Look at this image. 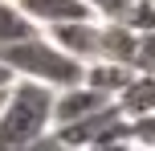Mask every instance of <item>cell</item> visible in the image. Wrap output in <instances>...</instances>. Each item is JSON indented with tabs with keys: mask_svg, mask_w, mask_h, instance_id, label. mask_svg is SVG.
Wrapping results in <instances>:
<instances>
[{
	"mask_svg": "<svg viewBox=\"0 0 155 151\" xmlns=\"http://www.w3.org/2000/svg\"><path fill=\"white\" fill-rule=\"evenodd\" d=\"M53 131V90L16 78L0 106V151H25Z\"/></svg>",
	"mask_w": 155,
	"mask_h": 151,
	"instance_id": "cell-1",
	"label": "cell"
},
{
	"mask_svg": "<svg viewBox=\"0 0 155 151\" xmlns=\"http://www.w3.org/2000/svg\"><path fill=\"white\" fill-rule=\"evenodd\" d=\"M0 61L8 65L12 78L37 82L45 90H65V86H78L82 82V61H74L70 53H61L45 33L25 37L16 45H4L0 49Z\"/></svg>",
	"mask_w": 155,
	"mask_h": 151,
	"instance_id": "cell-2",
	"label": "cell"
},
{
	"mask_svg": "<svg viewBox=\"0 0 155 151\" xmlns=\"http://www.w3.org/2000/svg\"><path fill=\"white\" fill-rule=\"evenodd\" d=\"M53 135H57V143H65V147H74V151H86V147H94V143H106V139L131 135V123H127L123 110L110 102V106H102V110L86 114V119H78V123L53 127Z\"/></svg>",
	"mask_w": 155,
	"mask_h": 151,
	"instance_id": "cell-3",
	"label": "cell"
},
{
	"mask_svg": "<svg viewBox=\"0 0 155 151\" xmlns=\"http://www.w3.org/2000/svg\"><path fill=\"white\" fill-rule=\"evenodd\" d=\"M49 41H53L61 53H70L74 61H94L98 57V37H102V21L90 16V21H65V25H53V29H41Z\"/></svg>",
	"mask_w": 155,
	"mask_h": 151,
	"instance_id": "cell-4",
	"label": "cell"
},
{
	"mask_svg": "<svg viewBox=\"0 0 155 151\" xmlns=\"http://www.w3.org/2000/svg\"><path fill=\"white\" fill-rule=\"evenodd\" d=\"M16 8L37 29H53V25H65V21H90L94 16V8L86 0H16Z\"/></svg>",
	"mask_w": 155,
	"mask_h": 151,
	"instance_id": "cell-5",
	"label": "cell"
},
{
	"mask_svg": "<svg viewBox=\"0 0 155 151\" xmlns=\"http://www.w3.org/2000/svg\"><path fill=\"white\" fill-rule=\"evenodd\" d=\"M102 106H110V98H102L98 90L90 86H65V90H53V127H65V123H78L86 119V114L102 110Z\"/></svg>",
	"mask_w": 155,
	"mask_h": 151,
	"instance_id": "cell-6",
	"label": "cell"
},
{
	"mask_svg": "<svg viewBox=\"0 0 155 151\" xmlns=\"http://www.w3.org/2000/svg\"><path fill=\"white\" fill-rule=\"evenodd\" d=\"M131 78H135L131 65H114V61H86V65H82V86L98 90V94L110 98V102L123 94V86H127Z\"/></svg>",
	"mask_w": 155,
	"mask_h": 151,
	"instance_id": "cell-7",
	"label": "cell"
},
{
	"mask_svg": "<svg viewBox=\"0 0 155 151\" xmlns=\"http://www.w3.org/2000/svg\"><path fill=\"white\" fill-rule=\"evenodd\" d=\"M94 61H114V65H131L135 61V33L118 21H102V37H98V57Z\"/></svg>",
	"mask_w": 155,
	"mask_h": 151,
	"instance_id": "cell-8",
	"label": "cell"
},
{
	"mask_svg": "<svg viewBox=\"0 0 155 151\" xmlns=\"http://www.w3.org/2000/svg\"><path fill=\"white\" fill-rule=\"evenodd\" d=\"M123 119H139V114H155V74H135L114 98Z\"/></svg>",
	"mask_w": 155,
	"mask_h": 151,
	"instance_id": "cell-9",
	"label": "cell"
},
{
	"mask_svg": "<svg viewBox=\"0 0 155 151\" xmlns=\"http://www.w3.org/2000/svg\"><path fill=\"white\" fill-rule=\"evenodd\" d=\"M37 33L41 29L16 8V0H0V49L16 45V41H25V37H37Z\"/></svg>",
	"mask_w": 155,
	"mask_h": 151,
	"instance_id": "cell-10",
	"label": "cell"
},
{
	"mask_svg": "<svg viewBox=\"0 0 155 151\" xmlns=\"http://www.w3.org/2000/svg\"><path fill=\"white\" fill-rule=\"evenodd\" d=\"M118 25H127L131 33H151L155 29V0H131L127 12L118 16Z\"/></svg>",
	"mask_w": 155,
	"mask_h": 151,
	"instance_id": "cell-11",
	"label": "cell"
},
{
	"mask_svg": "<svg viewBox=\"0 0 155 151\" xmlns=\"http://www.w3.org/2000/svg\"><path fill=\"white\" fill-rule=\"evenodd\" d=\"M135 74H155V29L151 33H135Z\"/></svg>",
	"mask_w": 155,
	"mask_h": 151,
	"instance_id": "cell-12",
	"label": "cell"
},
{
	"mask_svg": "<svg viewBox=\"0 0 155 151\" xmlns=\"http://www.w3.org/2000/svg\"><path fill=\"white\" fill-rule=\"evenodd\" d=\"M127 123H131L135 151H155V114H139V119H127Z\"/></svg>",
	"mask_w": 155,
	"mask_h": 151,
	"instance_id": "cell-13",
	"label": "cell"
},
{
	"mask_svg": "<svg viewBox=\"0 0 155 151\" xmlns=\"http://www.w3.org/2000/svg\"><path fill=\"white\" fill-rule=\"evenodd\" d=\"M86 4L94 8V16H98V21H118V16L127 12V4H131V0H86Z\"/></svg>",
	"mask_w": 155,
	"mask_h": 151,
	"instance_id": "cell-14",
	"label": "cell"
},
{
	"mask_svg": "<svg viewBox=\"0 0 155 151\" xmlns=\"http://www.w3.org/2000/svg\"><path fill=\"white\" fill-rule=\"evenodd\" d=\"M86 151H135V143H131V135H118V139L94 143V147H86Z\"/></svg>",
	"mask_w": 155,
	"mask_h": 151,
	"instance_id": "cell-15",
	"label": "cell"
},
{
	"mask_svg": "<svg viewBox=\"0 0 155 151\" xmlns=\"http://www.w3.org/2000/svg\"><path fill=\"white\" fill-rule=\"evenodd\" d=\"M12 82H16V78H12V74H8V65L0 61V90H4V86H12Z\"/></svg>",
	"mask_w": 155,
	"mask_h": 151,
	"instance_id": "cell-16",
	"label": "cell"
},
{
	"mask_svg": "<svg viewBox=\"0 0 155 151\" xmlns=\"http://www.w3.org/2000/svg\"><path fill=\"white\" fill-rule=\"evenodd\" d=\"M4 94H8V86H4V90H0V106H4Z\"/></svg>",
	"mask_w": 155,
	"mask_h": 151,
	"instance_id": "cell-17",
	"label": "cell"
}]
</instances>
